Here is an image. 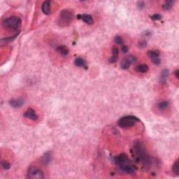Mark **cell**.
<instances>
[{"label": "cell", "mask_w": 179, "mask_h": 179, "mask_svg": "<svg viewBox=\"0 0 179 179\" xmlns=\"http://www.w3.org/2000/svg\"><path fill=\"white\" fill-rule=\"evenodd\" d=\"M50 4H51L50 1H45L42 4V10L45 15H49L50 13Z\"/></svg>", "instance_id": "4fadbf2b"}, {"label": "cell", "mask_w": 179, "mask_h": 179, "mask_svg": "<svg viewBox=\"0 0 179 179\" xmlns=\"http://www.w3.org/2000/svg\"><path fill=\"white\" fill-rule=\"evenodd\" d=\"M78 19H81L83 20L86 24L88 25H93L94 23V20H93V17L88 14H82V15H78L77 16Z\"/></svg>", "instance_id": "8fae6325"}, {"label": "cell", "mask_w": 179, "mask_h": 179, "mask_svg": "<svg viewBox=\"0 0 179 179\" xmlns=\"http://www.w3.org/2000/svg\"><path fill=\"white\" fill-rule=\"evenodd\" d=\"M122 51H123V53H127L128 52V47L125 45H123V46H122Z\"/></svg>", "instance_id": "83f0119b"}, {"label": "cell", "mask_w": 179, "mask_h": 179, "mask_svg": "<svg viewBox=\"0 0 179 179\" xmlns=\"http://www.w3.org/2000/svg\"><path fill=\"white\" fill-rule=\"evenodd\" d=\"M160 51L157 50H149L147 53L148 58L151 60L152 62L155 65H160L161 63V60L160 58Z\"/></svg>", "instance_id": "52a82bcc"}, {"label": "cell", "mask_w": 179, "mask_h": 179, "mask_svg": "<svg viewBox=\"0 0 179 179\" xmlns=\"http://www.w3.org/2000/svg\"><path fill=\"white\" fill-rule=\"evenodd\" d=\"M1 167L4 170H9L11 167V164L8 162L2 161L1 162Z\"/></svg>", "instance_id": "cb8c5ba5"}, {"label": "cell", "mask_w": 179, "mask_h": 179, "mask_svg": "<svg viewBox=\"0 0 179 179\" xmlns=\"http://www.w3.org/2000/svg\"><path fill=\"white\" fill-rule=\"evenodd\" d=\"M169 107V102L167 101H162L158 104V108L159 110L160 111H164L167 109Z\"/></svg>", "instance_id": "d6986e66"}, {"label": "cell", "mask_w": 179, "mask_h": 179, "mask_svg": "<svg viewBox=\"0 0 179 179\" xmlns=\"http://www.w3.org/2000/svg\"><path fill=\"white\" fill-rule=\"evenodd\" d=\"M140 120L134 115H127L121 118L118 121V125L122 128H129L134 126Z\"/></svg>", "instance_id": "277c9868"}, {"label": "cell", "mask_w": 179, "mask_h": 179, "mask_svg": "<svg viewBox=\"0 0 179 179\" xmlns=\"http://www.w3.org/2000/svg\"><path fill=\"white\" fill-rule=\"evenodd\" d=\"M172 171H173V173L176 174V176L179 175V160L177 159L176 161L174 162L173 168H172Z\"/></svg>", "instance_id": "7402d4cb"}, {"label": "cell", "mask_w": 179, "mask_h": 179, "mask_svg": "<svg viewBox=\"0 0 179 179\" xmlns=\"http://www.w3.org/2000/svg\"><path fill=\"white\" fill-rule=\"evenodd\" d=\"M118 54H119V50L117 47H113L112 49V56L109 59V62L110 63H115L118 59Z\"/></svg>", "instance_id": "7c38bea8"}, {"label": "cell", "mask_w": 179, "mask_h": 179, "mask_svg": "<svg viewBox=\"0 0 179 179\" xmlns=\"http://www.w3.org/2000/svg\"><path fill=\"white\" fill-rule=\"evenodd\" d=\"M137 62V58L133 55H128L125 57L120 63V66L123 69H128L131 64H134Z\"/></svg>", "instance_id": "8992f818"}, {"label": "cell", "mask_w": 179, "mask_h": 179, "mask_svg": "<svg viewBox=\"0 0 179 179\" xmlns=\"http://www.w3.org/2000/svg\"><path fill=\"white\" fill-rule=\"evenodd\" d=\"M148 66L147 65V64H140V65H139L137 66V72H139V73H142V74H143V73H145L148 72Z\"/></svg>", "instance_id": "ffe728a7"}, {"label": "cell", "mask_w": 179, "mask_h": 179, "mask_svg": "<svg viewBox=\"0 0 179 179\" xmlns=\"http://www.w3.org/2000/svg\"><path fill=\"white\" fill-rule=\"evenodd\" d=\"M27 177L30 179H43L44 178V174L38 167H30L27 170Z\"/></svg>", "instance_id": "5b68a950"}, {"label": "cell", "mask_w": 179, "mask_h": 179, "mask_svg": "<svg viewBox=\"0 0 179 179\" xmlns=\"http://www.w3.org/2000/svg\"><path fill=\"white\" fill-rule=\"evenodd\" d=\"M74 19V13L69 9H64L60 12L58 24L61 27L68 26Z\"/></svg>", "instance_id": "3957f363"}, {"label": "cell", "mask_w": 179, "mask_h": 179, "mask_svg": "<svg viewBox=\"0 0 179 179\" xmlns=\"http://www.w3.org/2000/svg\"><path fill=\"white\" fill-rule=\"evenodd\" d=\"M174 3V1H172V0H168V1H166L162 6L163 9H164V11L170 10V9L172 8V6H173Z\"/></svg>", "instance_id": "ac0fdd59"}, {"label": "cell", "mask_w": 179, "mask_h": 179, "mask_svg": "<svg viewBox=\"0 0 179 179\" xmlns=\"http://www.w3.org/2000/svg\"><path fill=\"white\" fill-rule=\"evenodd\" d=\"M178 74H179V71H178V69H177V70H176L175 72H174V75L176 76V78L177 79H178V78H179Z\"/></svg>", "instance_id": "f1b7e54d"}, {"label": "cell", "mask_w": 179, "mask_h": 179, "mask_svg": "<svg viewBox=\"0 0 179 179\" xmlns=\"http://www.w3.org/2000/svg\"><path fill=\"white\" fill-rule=\"evenodd\" d=\"M119 169L124 173H126L127 174H133L135 173V167L133 166L132 164H125V165H123L119 167Z\"/></svg>", "instance_id": "9c48e42d"}, {"label": "cell", "mask_w": 179, "mask_h": 179, "mask_svg": "<svg viewBox=\"0 0 179 179\" xmlns=\"http://www.w3.org/2000/svg\"><path fill=\"white\" fill-rule=\"evenodd\" d=\"M52 159V155L51 153L50 152H46L44 155H43L42 158V162L43 164L44 165H48L49 163L51 162Z\"/></svg>", "instance_id": "5bb4252c"}, {"label": "cell", "mask_w": 179, "mask_h": 179, "mask_svg": "<svg viewBox=\"0 0 179 179\" xmlns=\"http://www.w3.org/2000/svg\"><path fill=\"white\" fill-rule=\"evenodd\" d=\"M23 116H24L25 118H28V119H30L32 120H36L38 119V115L36 113L35 110L32 109V108L28 109L25 112Z\"/></svg>", "instance_id": "ba28073f"}, {"label": "cell", "mask_w": 179, "mask_h": 179, "mask_svg": "<svg viewBox=\"0 0 179 179\" xmlns=\"http://www.w3.org/2000/svg\"><path fill=\"white\" fill-rule=\"evenodd\" d=\"M114 42L116 44L118 45H121L123 46L124 45V42H123V38L120 36H116L115 38H114Z\"/></svg>", "instance_id": "603a6c76"}, {"label": "cell", "mask_w": 179, "mask_h": 179, "mask_svg": "<svg viewBox=\"0 0 179 179\" xmlns=\"http://www.w3.org/2000/svg\"><path fill=\"white\" fill-rule=\"evenodd\" d=\"M137 6L139 9H144V8H145V3L143 2V1H138Z\"/></svg>", "instance_id": "4316f807"}, {"label": "cell", "mask_w": 179, "mask_h": 179, "mask_svg": "<svg viewBox=\"0 0 179 179\" xmlns=\"http://www.w3.org/2000/svg\"><path fill=\"white\" fill-rule=\"evenodd\" d=\"M162 18V17L160 14H154V15H153L152 16H150V18L153 20H161Z\"/></svg>", "instance_id": "484cf974"}, {"label": "cell", "mask_w": 179, "mask_h": 179, "mask_svg": "<svg viewBox=\"0 0 179 179\" xmlns=\"http://www.w3.org/2000/svg\"><path fill=\"white\" fill-rule=\"evenodd\" d=\"M133 150L137 160L141 163L144 167H149L151 164V159L147 153L143 144L140 141L136 142L133 147Z\"/></svg>", "instance_id": "6da1fadb"}, {"label": "cell", "mask_w": 179, "mask_h": 179, "mask_svg": "<svg viewBox=\"0 0 179 179\" xmlns=\"http://www.w3.org/2000/svg\"><path fill=\"white\" fill-rule=\"evenodd\" d=\"M9 104L14 109H18L24 104V100L23 99H12L9 101Z\"/></svg>", "instance_id": "30bf717a"}, {"label": "cell", "mask_w": 179, "mask_h": 179, "mask_svg": "<svg viewBox=\"0 0 179 179\" xmlns=\"http://www.w3.org/2000/svg\"><path fill=\"white\" fill-rule=\"evenodd\" d=\"M19 33H20V32H17L16 34H15V35H13V36H11V37H9V38H6V39H2L1 40V44H6V43H9V42H12V41H13L14 39H15V38L17 37V36H18Z\"/></svg>", "instance_id": "44dd1931"}, {"label": "cell", "mask_w": 179, "mask_h": 179, "mask_svg": "<svg viewBox=\"0 0 179 179\" xmlns=\"http://www.w3.org/2000/svg\"><path fill=\"white\" fill-rule=\"evenodd\" d=\"M169 76V69H164L162 71L160 77V81L161 83H166L167 80V78Z\"/></svg>", "instance_id": "9a60e30c"}, {"label": "cell", "mask_w": 179, "mask_h": 179, "mask_svg": "<svg viewBox=\"0 0 179 179\" xmlns=\"http://www.w3.org/2000/svg\"><path fill=\"white\" fill-rule=\"evenodd\" d=\"M138 45H139V47L141 48H145V47H146L147 46V42L145 40H141L139 42V44H138Z\"/></svg>", "instance_id": "d4e9b609"}, {"label": "cell", "mask_w": 179, "mask_h": 179, "mask_svg": "<svg viewBox=\"0 0 179 179\" xmlns=\"http://www.w3.org/2000/svg\"><path fill=\"white\" fill-rule=\"evenodd\" d=\"M74 64L78 67H85L86 66L85 61L80 58H77L74 60Z\"/></svg>", "instance_id": "e0dca14e"}, {"label": "cell", "mask_w": 179, "mask_h": 179, "mask_svg": "<svg viewBox=\"0 0 179 179\" xmlns=\"http://www.w3.org/2000/svg\"><path fill=\"white\" fill-rule=\"evenodd\" d=\"M57 51L59 53L60 55H64V56H66L69 55V50L68 48H66L65 46H59L56 49Z\"/></svg>", "instance_id": "2e32d148"}, {"label": "cell", "mask_w": 179, "mask_h": 179, "mask_svg": "<svg viewBox=\"0 0 179 179\" xmlns=\"http://www.w3.org/2000/svg\"><path fill=\"white\" fill-rule=\"evenodd\" d=\"M3 25L11 31L17 32L21 25V19L18 16H11L4 20Z\"/></svg>", "instance_id": "7a4b0ae2"}]
</instances>
